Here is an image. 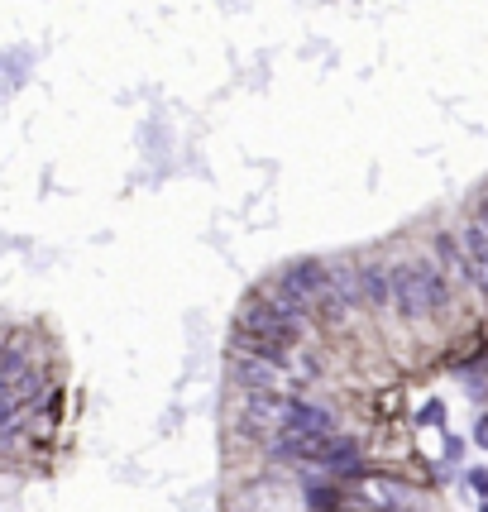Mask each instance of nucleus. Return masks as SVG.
Instances as JSON below:
<instances>
[{
  "label": "nucleus",
  "mask_w": 488,
  "mask_h": 512,
  "mask_svg": "<svg viewBox=\"0 0 488 512\" xmlns=\"http://www.w3.org/2000/svg\"><path fill=\"white\" fill-rule=\"evenodd\" d=\"M450 307H455V288L441 268L431 264V254L393 264V316L402 326L441 321V316H450Z\"/></svg>",
  "instance_id": "nucleus-1"
},
{
  "label": "nucleus",
  "mask_w": 488,
  "mask_h": 512,
  "mask_svg": "<svg viewBox=\"0 0 488 512\" xmlns=\"http://www.w3.org/2000/svg\"><path fill=\"white\" fill-rule=\"evenodd\" d=\"M230 331L249 335V340H268V345H288V350H302L311 335V321H302V316H292L288 307H278L273 297H264L259 288L244 292L240 312H235V321H230Z\"/></svg>",
  "instance_id": "nucleus-2"
},
{
  "label": "nucleus",
  "mask_w": 488,
  "mask_h": 512,
  "mask_svg": "<svg viewBox=\"0 0 488 512\" xmlns=\"http://www.w3.org/2000/svg\"><path fill=\"white\" fill-rule=\"evenodd\" d=\"M278 431H297V436H335V431H345V417H340L326 398H316V393H283Z\"/></svg>",
  "instance_id": "nucleus-3"
},
{
  "label": "nucleus",
  "mask_w": 488,
  "mask_h": 512,
  "mask_svg": "<svg viewBox=\"0 0 488 512\" xmlns=\"http://www.w3.org/2000/svg\"><path fill=\"white\" fill-rule=\"evenodd\" d=\"M359 268V292H364V312L369 316H393V264L378 259V254H364L355 259Z\"/></svg>",
  "instance_id": "nucleus-4"
},
{
  "label": "nucleus",
  "mask_w": 488,
  "mask_h": 512,
  "mask_svg": "<svg viewBox=\"0 0 488 512\" xmlns=\"http://www.w3.org/2000/svg\"><path fill=\"white\" fill-rule=\"evenodd\" d=\"M292 484H297L302 512H350V489L340 479H331V474L302 469V474H292Z\"/></svg>",
  "instance_id": "nucleus-5"
},
{
  "label": "nucleus",
  "mask_w": 488,
  "mask_h": 512,
  "mask_svg": "<svg viewBox=\"0 0 488 512\" xmlns=\"http://www.w3.org/2000/svg\"><path fill=\"white\" fill-rule=\"evenodd\" d=\"M225 379H230V393L235 398H249V393H278L288 388L278 369H268L259 359H244V355H225Z\"/></svg>",
  "instance_id": "nucleus-6"
},
{
  "label": "nucleus",
  "mask_w": 488,
  "mask_h": 512,
  "mask_svg": "<svg viewBox=\"0 0 488 512\" xmlns=\"http://www.w3.org/2000/svg\"><path fill=\"white\" fill-rule=\"evenodd\" d=\"M455 240H460V249H465V259H469V292H479L488 302V230L465 221L455 230Z\"/></svg>",
  "instance_id": "nucleus-7"
},
{
  "label": "nucleus",
  "mask_w": 488,
  "mask_h": 512,
  "mask_svg": "<svg viewBox=\"0 0 488 512\" xmlns=\"http://www.w3.org/2000/svg\"><path fill=\"white\" fill-rule=\"evenodd\" d=\"M431 264L450 278V288H469V259L460 240H455V230H436L431 235Z\"/></svg>",
  "instance_id": "nucleus-8"
},
{
  "label": "nucleus",
  "mask_w": 488,
  "mask_h": 512,
  "mask_svg": "<svg viewBox=\"0 0 488 512\" xmlns=\"http://www.w3.org/2000/svg\"><path fill=\"white\" fill-rule=\"evenodd\" d=\"M417 426H431V431H445V402L441 398H426L417 407Z\"/></svg>",
  "instance_id": "nucleus-9"
},
{
  "label": "nucleus",
  "mask_w": 488,
  "mask_h": 512,
  "mask_svg": "<svg viewBox=\"0 0 488 512\" xmlns=\"http://www.w3.org/2000/svg\"><path fill=\"white\" fill-rule=\"evenodd\" d=\"M465 484L479 493V503H488V465H469L465 469Z\"/></svg>",
  "instance_id": "nucleus-10"
},
{
  "label": "nucleus",
  "mask_w": 488,
  "mask_h": 512,
  "mask_svg": "<svg viewBox=\"0 0 488 512\" xmlns=\"http://www.w3.org/2000/svg\"><path fill=\"white\" fill-rule=\"evenodd\" d=\"M469 441L479 450H488V407H479V417H474V431H469Z\"/></svg>",
  "instance_id": "nucleus-11"
},
{
  "label": "nucleus",
  "mask_w": 488,
  "mask_h": 512,
  "mask_svg": "<svg viewBox=\"0 0 488 512\" xmlns=\"http://www.w3.org/2000/svg\"><path fill=\"white\" fill-rule=\"evenodd\" d=\"M469 221H474V225H484V230H488V187L479 192V197H474V216H469Z\"/></svg>",
  "instance_id": "nucleus-12"
},
{
  "label": "nucleus",
  "mask_w": 488,
  "mask_h": 512,
  "mask_svg": "<svg viewBox=\"0 0 488 512\" xmlns=\"http://www.w3.org/2000/svg\"><path fill=\"white\" fill-rule=\"evenodd\" d=\"M5 340H10V326H5V321H0V345H5Z\"/></svg>",
  "instance_id": "nucleus-13"
},
{
  "label": "nucleus",
  "mask_w": 488,
  "mask_h": 512,
  "mask_svg": "<svg viewBox=\"0 0 488 512\" xmlns=\"http://www.w3.org/2000/svg\"><path fill=\"white\" fill-rule=\"evenodd\" d=\"M479 512H488V503H479Z\"/></svg>",
  "instance_id": "nucleus-14"
}]
</instances>
